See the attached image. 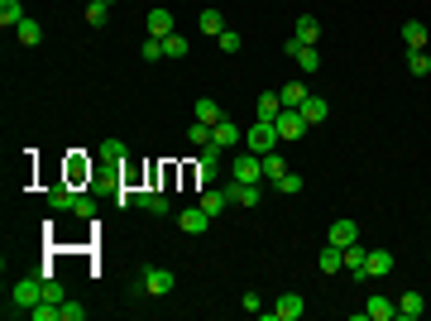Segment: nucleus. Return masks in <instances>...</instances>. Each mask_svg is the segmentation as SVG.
Wrapping results in <instances>:
<instances>
[{
    "label": "nucleus",
    "mask_w": 431,
    "mask_h": 321,
    "mask_svg": "<svg viewBox=\"0 0 431 321\" xmlns=\"http://www.w3.org/2000/svg\"><path fill=\"white\" fill-rule=\"evenodd\" d=\"M278 139H283V134H278V125H273V120H254V125L244 130V149H254V154H273V149H278Z\"/></svg>",
    "instance_id": "nucleus-1"
},
{
    "label": "nucleus",
    "mask_w": 431,
    "mask_h": 321,
    "mask_svg": "<svg viewBox=\"0 0 431 321\" xmlns=\"http://www.w3.org/2000/svg\"><path fill=\"white\" fill-rule=\"evenodd\" d=\"M34 302H43V278H24L10 288V307L5 312H29Z\"/></svg>",
    "instance_id": "nucleus-2"
},
{
    "label": "nucleus",
    "mask_w": 431,
    "mask_h": 321,
    "mask_svg": "<svg viewBox=\"0 0 431 321\" xmlns=\"http://www.w3.org/2000/svg\"><path fill=\"white\" fill-rule=\"evenodd\" d=\"M230 178L235 183H259L264 178V154H235V163H230Z\"/></svg>",
    "instance_id": "nucleus-3"
},
{
    "label": "nucleus",
    "mask_w": 431,
    "mask_h": 321,
    "mask_svg": "<svg viewBox=\"0 0 431 321\" xmlns=\"http://www.w3.org/2000/svg\"><path fill=\"white\" fill-rule=\"evenodd\" d=\"M139 278H144V293H154V298H168V293L178 288V278H173L168 269H144Z\"/></svg>",
    "instance_id": "nucleus-4"
},
{
    "label": "nucleus",
    "mask_w": 431,
    "mask_h": 321,
    "mask_svg": "<svg viewBox=\"0 0 431 321\" xmlns=\"http://www.w3.org/2000/svg\"><path fill=\"white\" fill-rule=\"evenodd\" d=\"M134 207H144V211H154V216H168V211H173L168 192H158V187H144V192H134Z\"/></svg>",
    "instance_id": "nucleus-5"
},
{
    "label": "nucleus",
    "mask_w": 431,
    "mask_h": 321,
    "mask_svg": "<svg viewBox=\"0 0 431 321\" xmlns=\"http://www.w3.org/2000/svg\"><path fill=\"white\" fill-rule=\"evenodd\" d=\"M302 312H307V302H302L297 293H283V298H278V307L269 312V321H297Z\"/></svg>",
    "instance_id": "nucleus-6"
},
{
    "label": "nucleus",
    "mask_w": 431,
    "mask_h": 321,
    "mask_svg": "<svg viewBox=\"0 0 431 321\" xmlns=\"http://www.w3.org/2000/svg\"><path fill=\"white\" fill-rule=\"evenodd\" d=\"M178 225H182L187 235H202V230L211 225V211H207V207L197 202V207H187V211H178Z\"/></svg>",
    "instance_id": "nucleus-7"
},
{
    "label": "nucleus",
    "mask_w": 431,
    "mask_h": 321,
    "mask_svg": "<svg viewBox=\"0 0 431 321\" xmlns=\"http://www.w3.org/2000/svg\"><path fill=\"white\" fill-rule=\"evenodd\" d=\"M278 134L283 139H302V130H307V120H302V110H278Z\"/></svg>",
    "instance_id": "nucleus-8"
},
{
    "label": "nucleus",
    "mask_w": 431,
    "mask_h": 321,
    "mask_svg": "<svg viewBox=\"0 0 431 321\" xmlns=\"http://www.w3.org/2000/svg\"><path fill=\"white\" fill-rule=\"evenodd\" d=\"M355 240H359V225H355L350 216H340V220L330 225V235H326V245H340V249H345V245H355Z\"/></svg>",
    "instance_id": "nucleus-9"
},
{
    "label": "nucleus",
    "mask_w": 431,
    "mask_h": 321,
    "mask_svg": "<svg viewBox=\"0 0 431 321\" xmlns=\"http://www.w3.org/2000/svg\"><path fill=\"white\" fill-rule=\"evenodd\" d=\"M383 273H393V254H388V249H369V259H364V278H383Z\"/></svg>",
    "instance_id": "nucleus-10"
},
{
    "label": "nucleus",
    "mask_w": 431,
    "mask_h": 321,
    "mask_svg": "<svg viewBox=\"0 0 431 321\" xmlns=\"http://www.w3.org/2000/svg\"><path fill=\"white\" fill-rule=\"evenodd\" d=\"M364 317L369 321H393L398 317V302H393V298H369V302H364Z\"/></svg>",
    "instance_id": "nucleus-11"
},
{
    "label": "nucleus",
    "mask_w": 431,
    "mask_h": 321,
    "mask_svg": "<svg viewBox=\"0 0 431 321\" xmlns=\"http://www.w3.org/2000/svg\"><path fill=\"white\" fill-rule=\"evenodd\" d=\"M278 96H283V110H297L307 96H312V92H307V82H283V87H278Z\"/></svg>",
    "instance_id": "nucleus-12"
},
{
    "label": "nucleus",
    "mask_w": 431,
    "mask_h": 321,
    "mask_svg": "<svg viewBox=\"0 0 431 321\" xmlns=\"http://www.w3.org/2000/svg\"><path fill=\"white\" fill-rule=\"evenodd\" d=\"M149 34H154V39H168V34H173V10H163V5L149 10Z\"/></svg>",
    "instance_id": "nucleus-13"
},
{
    "label": "nucleus",
    "mask_w": 431,
    "mask_h": 321,
    "mask_svg": "<svg viewBox=\"0 0 431 321\" xmlns=\"http://www.w3.org/2000/svg\"><path fill=\"white\" fill-rule=\"evenodd\" d=\"M264 192H259V183H230V202L235 207H254Z\"/></svg>",
    "instance_id": "nucleus-14"
},
{
    "label": "nucleus",
    "mask_w": 431,
    "mask_h": 321,
    "mask_svg": "<svg viewBox=\"0 0 431 321\" xmlns=\"http://www.w3.org/2000/svg\"><path fill=\"white\" fill-rule=\"evenodd\" d=\"M340 254H345V269H350L355 278H364V259H369V249H364V245L355 240V245H345Z\"/></svg>",
    "instance_id": "nucleus-15"
},
{
    "label": "nucleus",
    "mask_w": 431,
    "mask_h": 321,
    "mask_svg": "<svg viewBox=\"0 0 431 321\" xmlns=\"http://www.w3.org/2000/svg\"><path fill=\"white\" fill-rule=\"evenodd\" d=\"M422 312H427L422 293H403V298H398V317H403V321H417Z\"/></svg>",
    "instance_id": "nucleus-16"
},
{
    "label": "nucleus",
    "mask_w": 431,
    "mask_h": 321,
    "mask_svg": "<svg viewBox=\"0 0 431 321\" xmlns=\"http://www.w3.org/2000/svg\"><path fill=\"white\" fill-rule=\"evenodd\" d=\"M278 110H283V96L278 92H264L259 106H254V120H278Z\"/></svg>",
    "instance_id": "nucleus-17"
},
{
    "label": "nucleus",
    "mask_w": 431,
    "mask_h": 321,
    "mask_svg": "<svg viewBox=\"0 0 431 321\" xmlns=\"http://www.w3.org/2000/svg\"><path fill=\"white\" fill-rule=\"evenodd\" d=\"M293 34H297L302 43H312V48H317V39H322V24H317V14H302V19L293 24Z\"/></svg>",
    "instance_id": "nucleus-18"
},
{
    "label": "nucleus",
    "mask_w": 431,
    "mask_h": 321,
    "mask_svg": "<svg viewBox=\"0 0 431 321\" xmlns=\"http://www.w3.org/2000/svg\"><path fill=\"white\" fill-rule=\"evenodd\" d=\"M403 43H408V53H417V48H427V24H417V19H408V24H403Z\"/></svg>",
    "instance_id": "nucleus-19"
},
{
    "label": "nucleus",
    "mask_w": 431,
    "mask_h": 321,
    "mask_svg": "<svg viewBox=\"0 0 431 321\" xmlns=\"http://www.w3.org/2000/svg\"><path fill=\"white\" fill-rule=\"evenodd\" d=\"M24 19H29V14H24L19 0H0V24H5V29H19Z\"/></svg>",
    "instance_id": "nucleus-20"
},
{
    "label": "nucleus",
    "mask_w": 431,
    "mask_h": 321,
    "mask_svg": "<svg viewBox=\"0 0 431 321\" xmlns=\"http://www.w3.org/2000/svg\"><path fill=\"white\" fill-rule=\"evenodd\" d=\"M297 110H302V120H307V125H322L326 115H330V106H326L322 96H307V101H302Z\"/></svg>",
    "instance_id": "nucleus-21"
},
{
    "label": "nucleus",
    "mask_w": 431,
    "mask_h": 321,
    "mask_svg": "<svg viewBox=\"0 0 431 321\" xmlns=\"http://www.w3.org/2000/svg\"><path fill=\"white\" fill-rule=\"evenodd\" d=\"M48 202H53V211H72V207H77V192H72L67 183H58V187L48 192Z\"/></svg>",
    "instance_id": "nucleus-22"
},
{
    "label": "nucleus",
    "mask_w": 431,
    "mask_h": 321,
    "mask_svg": "<svg viewBox=\"0 0 431 321\" xmlns=\"http://www.w3.org/2000/svg\"><path fill=\"white\" fill-rule=\"evenodd\" d=\"M211 144H220V149H235V144H240V125L220 120V125H216V139H211Z\"/></svg>",
    "instance_id": "nucleus-23"
},
{
    "label": "nucleus",
    "mask_w": 431,
    "mask_h": 321,
    "mask_svg": "<svg viewBox=\"0 0 431 321\" xmlns=\"http://www.w3.org/2000/svg\"><path fill=\"white\" fill-rule=\"evenodd\" d=\"M14 39H19V43H24V48H34V43H39V39H43V29H39V19H24V24H19V29H14Z\"/></svg>",
    "instance_id": "nucleus-24"
},
{
    "label": "nucleus",
    "mask_w": 431,
    "mask_h": 321,
    "mask_svg": "<svg viewBox=\"0 0 431 321\" xmlns=\"http://www.w3.org/2000/svg\"><path fill=\"white\" fill-rule=\"evenodd\" d=\"M202 207H207L211 216H220L225 207H230V192H216V187H207V192H202Z\"/></svg>",
    "instance_id": "nucleus-25"
},
{
    "label": "nucleus",
    "mask_w": 431,
    "mask_h": 321,
    "mask_svg": "<svg viewBox=\"0 0 431 321\" xmlns=\"http://www.w3.org/2000/svg\"><path fill=\"white\" fill-rule=\"evenodd\" d=\"M335 269H345V254H340V245H326L322 249V273H335Z\"/></svg>",
    "instance_id": "nucleus-26"
},
{
    "label": "nucleus",
    "mask_w": 431,
    "mask_h": 321,
    "mask_svg": "<svg viewBox=\"0 0 431 321\" xmlns=\"http://www.w3.org/2000/svg\"><path fill=\"white\" fill-rule=\"evenodd\" d=\"M297 68H302V72H317V68H322V53H317L312 43H302V48H297Z\"/></svg>",
    "instance_id": "nucleus-27"
},
{
    "label": "nucleus",
    "mask_w": 431,
    "mask_h": 321,
    "mask_svg": "<svg viewBox=\"0 0 431 321\" xmlns=\"http://www.w3.org/2000/svg\"><path fill=\"white\" fill-rule=\"evenodd\" d=\"M197 115H202L207 125H220V120H225V115H220V101H211V96H202V101H197Z\"/></svg>",
    "instance_id": "nucleus-28"
},
{
    "label": "nucleus",
    "mask_w": 431,
    "mask_h": 321,
    "mask_svg": "<svg viewBox=\"0 0 431 321\" xmlns=\"http://www.w3.org/2000/svg\"><path fill=\"white\" fill-rule=\"evenodd\" d=\"M163 58H187V39L182 34H168L163 39Z\"/></svg>",
    "instance_id": "nucleus-29"
},
{
    "label": "nucleus",
    "mask_w": 431,
    "mask_h": 321,
    "mask_svg": "<svg viewBox=\"0 0 431 321\" xmlns=\"http://www.w3.org/2000/svg\"><path fill=\"white\" fill-rule=\"evenodd\" d=\"M283 173H288V168H283V154H264V178H269V183H278Z\"/></svg>",
    "instance_id": "nucleus-30"
},
{
    "label": "nucleus",
    "mask_w": 431,
    "mask_h": 321,
    "mask_svg": "<svg viewBox=\"0 0 431 321\" xmlns=\"http://www.w3.org/2000/svg\"><path fill=\"white\" fill-rule=\"evenodd\" d=\"M202 34H225V19H220V10H202Z\"/></svg>",
    "instance_id": "nucleus-31"
},
{
    "label": "nucleus",
    "mask_w": 431,
    "mask_h": 321,
    "mask_svg": "<svg viewBox=\"0 0 431 321\" xmlns=\"http://www.w3.org/2000/svg\"><path fill=\"white\" fill-rule=\"evenodd\" d=\"M139 58H144V63H158V58H163V39H144V43H139Z\"/></svg>",
    "instance_id": "nucleus-32"
},
{
    "label": "nucleus",
    "mask_w": 431,
    "mask_h": 321,
    "mask_svg": "<svg viewBox=\"0 0 431 321\" xmlns=\"http://www.w3.org/2000/svg\"><path fill=\"white\" fill-rule=\"evenodd\" d=\"M106 14H110V5H101V0H92V5H87V24H92V29H101V24H106Z\"/></svg>",
    "instance_id": "nucleus-33"
},
{
    "label": "nucleus",
    "mask_w": 431,
    "mask_h": 321,
    "mask_svg": "<svg viewBox=\"0 0 431 321\" xmlns=\"http://www.w3.org/2000/svg\"><path fill=\"white\" fill-rule=\"evenodd\" d=\"M408 68H412L417 77H427V72H431V58H427V48H417V53H408Z\"/></svg>",
    "instance_id": "nucleus-34"
},
{
    "label": "nucleus",
    "mask_w": 431,
    "mask_h": 321,
    "mask_svg": "<svg viewBox=\"0 0 431 321\" xmlns=\"http://www.w3.org/2000/svg\"><path fill=\"white\" fill-rule=\"evenodd\" d=\"M216 43H220V53H240V34H235V29L216 34Z\"/></svg>",
    "instance_id": "nucleus-35"
},
{
    "label": "nucleus",
    "mask_w": 431,
    "mask_h": 321,
    "mask_svg": "<svg viewBox=\"0 0 431 321\" xmlns=\"http://www.w3.org/2000/svg\"><path fill=\"white\" fill-rule=\"evenodd\" d=\"M197 178H202V187H207V183L216 178V158H211V154H202V163H197Z\"/></svg>",
    "instance_id": "nucleus-36"
},
{
    "label": "nucleus",
    "mask_w": 431,
    "mask_h": 321,
    "mask_svg": "<svg viewBox=\"0 0 431 321\" xmlns=\"http://www.w3.org/2000/svg\"><path fill=\"white\" fill-rule=\"evenodd\" d=\"M278 192H288V197L302 192V178H297V173H283V178H278Z\"/></svg>",
    "instance_id": "nucleus-37"
},
{
    "label": "nucleus",
    "mask_w": 431,
    "mask_h": 321,
    "mask_svg": "<svg viewBox=\"0 0 431 321\" xmlns=\"http://www.w3.org/2000/svg\"><path fill=\"white\" fill-rule=\"evenodd\" d=\"M101 154H106L110 163H120V158H125V144H120V139H106V144H101Z\"/></svg>",
    "instance_id": "nucleus-38"
},
{
    "label": "nucleus",
    "mask_w": 431,
    "mask_h": 321,
    "mask_svg": "<svg viewBox=\"0 0 431 321\" xmlns=\"http://www.w3.org/2000/svg\"><path fill=\"white\" fill-rule=\"evenodd\" d=\"M63 321H87V307L82 302H63Z\"/></svg>",
    "instance_id": "nucleus-39"
},
{
    "label": "nucleus",
    "mask_w": 431,
    "mask_h": 321,
    "mask_svg": "<svg viewBox=\"0 0 431 321\" xmlns=\"http://www.w3.org/2000/svg\"><path fill=\"white\" fill-rule=\"evenodd\" d=\"M72 211L82 216V220H92V216H96V202H92V197H77V207H72Z\"/></svg>",
    "instance_id": "nucleus-40"
},
{
    "label": "nucleus",
    "mask_w": 431,
    "mask_h": 321,
    "mask_svg": "<svg viewBox=\"0 0 431 321\" xmlns=\"http://www.w3.org/2000/svg\"><path fill=\"white\" fill-rule=\"evenodd\" d=\"M240 307H244V312H264V302H259V293H244V298H240Z\"/></svg>",
    "instance_id": "nucleus-41"
},
{
    "label": "nucleus",
    "mask_w": 431,
    "mask_h": 321,
    "mask_svg": "<svg viewBox=\"0 0 431 321\" xmlns=\"http://www.w3.org/2000/svg\"><path fill=\"white\" fill-rule=\"evenodd\" d=\"M101 5H115V0H101Z\"/></svg>",
    "instance_id": "nucleus-42"
}]
</instances>
